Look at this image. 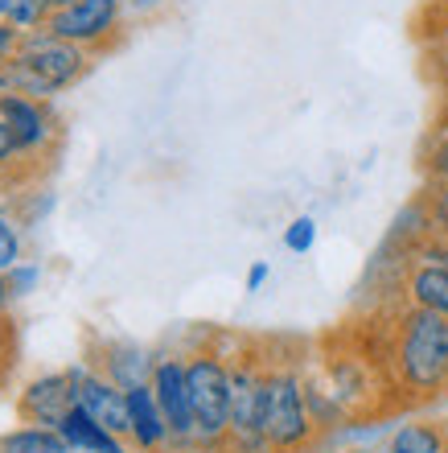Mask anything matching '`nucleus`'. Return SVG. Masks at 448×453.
Returning <instances> with one entry per match:
<instances>
[{"mask_svg":"<svg viewBox=\"0 0 448 453\" xmlns=\"http://www.w3.org/2000/svg\"><path fill=\"white\" fill-rule=\"evenodd\" d=\"M0 21L29 34V29H42L49 21V4L46 0H0Z\"/></svg>","mask_w":448,"mask_h":453,"instance_id":"6ab92c4d","label":"nucleus"},{"mask_svg":"<svg viewBox=\"0 0 448 453\" xmlns=\"http://www.w3.org/2000/svg\"><path fill=\"white\" fill-rule=\"evenodd\" d=\"M66 437L46 425H17V429L0 433V453H66Z\"/></svg>","mask_w":448,"mask_h":453,"instance_id":"dca6fc26","label":"nucleus"},{"mask_svg":"<svg viewBox=\"0 0 448 453\" xmlns=\"http://www.w3.org/2000/svg\"><path fill=\"white\" fill-rule=\"evenodd\" d=\"M420 173H424V181H448V116L424 136V149H420Z\"/></svg>","mask_w":448,"mask_h":453,"instance_id":"a211bd4d","label":"nucleus"},{"mask_svg":"<svg viewBox=\"0 0 448 453\" xmlns=\"http://www.w3.org/2000/svg\"><path fill=\"white\" fill-rule=\"evenodd\" d=\"M403 301L448 318V268H432V264L407 260V273H403Z\"/></svg>","mask_w":448,"mask_h":453,"instance_id":"ddd939ff","label":"nucleus"},{"mask_svg":"<svg viewBox=\"0 0 448 453\" xmlns=\"http://www.w3.org/2000/svg\"><path fill=\"white\" fill-rule=\"evenodd\" d=\"M87 358H91L95 371H103L107 380L132 392V388H140V383L153 380V358L140 342H132V338H91L87 346Z\"/></svg>","mask_w":448,"mask_h":453,"instance_id":"9b49d317","label":"nucleus"},{"mask_svg":"<svg viewBox=\"0 0 448 453\" xmlns=\"http://www.w3.org/2000/svg\"><path fill=\"white\" fill-rule=\"evenodd\" d=\"M231 358V433L226 453H271L263 433V375H268V346L235 342L226 346Z\"/></svg>","mask_w":448,"mask_h":453,"instance_id":"39448f33","label":"nucleus"},{"mask_svg":"<svg viewBox=\"0 0 448 453\" xmlns=\"http://www.w3.org/2000/svg\"><path fill=\"white\" fill-rule=\"evenodd\" d=\"M66 453H91V449H66Z\"/></svg>","mask_w":448,"mask_h":453,"instance_id":"2f4dec72","label":"nucleus"},{"mask_svg":"<svg viewBox=\"0 0 448 453\" xmlns=\"http://www.w3.org/2000/svg\"><path fill=\"white\" fill-rule=\"evenodd\" d=\"M124 25H128L124 0H71V4L49 12L46 29L83 46L91 58H99V54H111L124 42V34H128Z\"/></svg>","mask_w":448,"mask_h":453,"instance_id":"423d86ee","label":"nucleus"},{"mask_svg":"<svg viewBox=\"0 0 448 453\" xmlns=\"http://www.w3.org/2000/svg\"><path fill=\"white\" fill-rule=\"evenodd\" d=\"M263 433L271 453H308L317 445L321 429L308 408V371L296 355L268 350L263 375Z\"/></svg>","mask_w":448,"mask_h":453,"instance_id":"7ed1b4c3","label":"nucleus"},{"mask_svg":"<svg viewBox=\"0 0 448 453\" xmlns=\"http://www.w3.org/2000/svg\"><path fill=\"white\" fill-rule=\"evenodd\" d=\"M91 66H95V58L83 46L49 34L46 25H42V29L21 34L17 58H12V91L49 104L54 96L83 83L87 74H91Z\"/></svg>","mask_w":448,"mask_h":453,"instance_id":"20e7f679","label":"nucleus"},{"mask_svg":"<svg viewBox=\"0 0 448 453\" xmlns=\"http://www.w3.org/2000/svg\"><path fill=\"white\" fill-rule=\"evenodd\" d=\"M46 4H49V12H54V9H62V4H71V0H46Z\"/></svg>","mask_w":448,"mask_h":453,"instance_id":"7c9ffc66","label":"nucleus"},{"mask_svg":"<svg viewBox=\"0 0 448 453\" xmlns=\"http://www.w3.org/2000/svg\"><path fill=\"white\" fill-rule=\"evenodd\" d=\"M4 280H9V293H12V301L29 297V293H34V288L42 285V264H37V260H21V264H17V268H12L9 276H4Z\"/></svg>","mask_w":448,"mask_h":453,"instance_id":"bb28decb","label":"nucleus"},{"mask_svg":"<svg viewBox=\"0 0 448 453\" xmlns=\"http://www.w3.org/2000/svg\"><path fill=\"white\" fill-rule=\"evenodd\" d=\"M9 305H12V293H9V280L0 276V318L9 313Z\"/></svg>","mask_w":448,"mask_h":453,"instance_id":"c756f323","label":"nucleus"},{"mask_svg":"<svg viewBox=\"0 0 448 453\" xmlns=\"http://www.w3.org/2000/svg\"><path fill=\"white\" fill-rule=\"evenodd\" d=\"M21 173H29V178H34L37 169L29 165V161H25L21 157V149H17V141H12V128L9 124H4V116H0V190H4V181H17L21 178Z\"/></svg>","mask_w":448,"mask_h":453,"instance_id":"aec40b11","label":"nucleus"},{"mask_svg":"<svg viewBox=\"0 0 448 453\" xmlns=\"http://www.w3.org/2000/svg\"><path fill=\"white\" fill-rule=\"evenodd\" d=\"M387 383L407 404H428L448 395V318L403 301L391 313L387 358H383Z\"/></svg>","mask_w":448,"mask_h":453,"instance_id":"f257e3e1","label":"nucleus"},{"mask_svg":"<svg viewBox=\"0 0 448 453\" xmlns=\"http://www.w3.org/2000/svg\"><path fill=\"white\" fill-rule=\"evenodd\" d=\"M375 453H448V429L437 420H407Z\"/></svg>","mask_w":448,"mask_h":453,"instance_id":"2eb2a0df","label":"nucleus"},{"mask_svg":"<svg viewBox=\"0 0 448 453\" xmlns=\"http://www.w3.org/2000/svg\"><path fill=\"white\" fill-rule=\"evenodd\" d=\"M0 116L12 128V141H17V149H21V157L29 165L49 161V157L58 153L62 124L46 99H29V96L9 91V96H0Z\"/></svg>","mask_w":448,"mask_h":453,"instance_id":"6e6552de","label":"nucleus"},{"mask_svg":"<svg viewBox=\"0 0 448 453\" xmlns=\"http://www.w3.org/2000/svg\"><path fill=\"white\" fill-rule=\"evenodd\" d=\"M71 375H74V395H79V408L87 417H95L103 429H111L116 437L128 441L132 433V420H128V392L116 388L107 380L103 371H95L91 363H71Z\"/></svg>","mask_w":448,"mask_h":453,"instance_id":"9d476101","label":"nucleus"},{"mask_svg":"<svg viewBox=\"0 0 448 453\" xmlns=\"http://www.w3.org/2000/svg\"><path fill=\"white\" fill-rule=\"evenodd\" d=\"M412 264H432V268H448V235H424L420 243L407 248Z\"/></svg>","mask_w":448,"mask_h":453,"instance_id":"393cba45","label":"nucleus"},{"mask_svg":"<svg viewBox=\"0 0 448 453\" xmlns=\"http://www.w3.org/2000/svg\"><path fill=\"white\" fill-rule=\"evenodd\" d=\"M17 350H21V342H17V322H12V313H4V318H0V388L9 383L12 367H17Z\"/></svg>","mask_w":448,"mask_h":453,"instance_id":"a878e982","label":"nucleus"},{"mask_svg":"<svg viewBox=\"0 0 448 453\" xmlns=\"http://www.w3.org/2000/svg\"><path fill=\"white\" fill-rule=\"evenodd\" d=\"M268 276H271V268H268V260H255L247 268V293H260L263 285H268Z\"/></svg>","mask_w":448,"mask_h":453,"instance_id":"cd10ccee","label":"nucleus"},{"mask_svg":"<svg viewBox=\"0 0 448 453\" xmlns=\"http://www.w3.org/2000/svg\"><path fill=\"white\" fill-rule=\"evenodd\" d=\"M62 437L71 449H91V453H132V445L124 437H116L111 429H103L95 417H87L83 408H74L71 417L62 420Z\"/></svg>","mask_w":448,"mask_h":453,"instance_id":"4468645a","label":"nucleus"},{"mask_svg":"<svg viewBox=\"0 0 448 453\" xmlns=\"http://www.w3.org/2000/svg\"><path fill=\"white\" fill-rule=\"evenodd\" d=\"M313 243H317V219L313 215H296L292 223L284 226V248L292 251V256L313 251Z\"/></svg>","mask_w":448,"mask_h":453,"instance_id":"b1692460","label":"nucleus"},{"mask_svg":"<svg viewBox=\"0 0 448 453\" xmlns=\"http://www.w3.org/2000/svg\"><path fill=\"white\" fill-rule=\"evenodd\" d=\"M153 388L161 417L169 425V449L173 453H194V408H189V383H186V350L169 346L156 350L153 358Z\"/></svg>","mask_w":448,"mask_h":453,"instance_id":"0eeeda50","label":"nucleus"},{"mask_svg":"<svg viewBox=\"0 0 448 453\" xmlns=\"http://www.w3.org/2000/svg\"><path fill=\"white\" fill-rule=\"evenodd\" d=\"M420 17H428V25H420V37H432V50H440V58L448 62V0H428Z\"/></svg>","mask_w":448,"mask_h":453,"instance_id":"4be33fe9","label":"nucleus"},{"mask_svg":"<svg viewBox=\"0 0 448 453\" xmlns=\"http://www.w3.org/2000/svg\"><path fill=\"white\" fill-rule=\"evenodd\" d=\"M25 215L17 206L0 203V276H9L25 260Z\"/></svg>","mask_w":448,"mask_h":453,"instance_id":"f3484780","label":"nucleus"},{"mask_svg":"<svg viewBox=\"0 0 448 453\" xmlns=\"http://www.w3.org/2000/svg\"><path fill=\"white\" fill-rule=\"evenodd\" d=\"M128 420H132V433H128V445L136 453H161L169 449V425L161 417V404L148 383L132 388L128 392Z\"/></svg>","mask_w":448,"mask_h":453,"instance_id":"f8f14e48","label":"nucleus"},{"mask_svg":"<svg viewBox=\"0 0 448 453\" xmlns=\"http://www.w3.org/2000/svg\"><path fill=\"white\" fill-rule=\"evenodd\" d=\"M79 408V395H74V375L66 371H46V375H34L17 392V417L21 425H46V429H62V420Z\"/></svg>","mask_w":448,"mask_h":453,"instance_id":"1a4fd4ad","label":"nucleus"},{"mask_svg":"<svg viewBox=\"0 0 448 453\" xmlns=\"http://www.w3.org/2000/svg\"><path fill=\"white\" fill-rule=\"evenodd\" d=\"M186 350V383L194 408V453H226L231 433V358L223 334H198Z\"/></svg>","mask_w":448,"mask_h":453,"instance_id":"f03ea898","label":"nucleus"},{"mask_svg":"<svg viewBox=\"0 0 448 453\" xmlns=\"http://www.w3.org/2000/svg\"><path fill=\"white\" fill-rule=\"evenodd\" d=\"M428 215L432 235H448V181H424V190L415 194Z\"/></svg>","mask_w":448,"mask_h":453,"instance_id":"412c9836","label":"nucleus"},{"mask_svg":"<svg viewBox=\"0 0 448 453\" xmlns=\"http://www.w3.org/2000/svg\"><path fill=\"white\" fill-rule=\"evenodd\" d=\"M128 4V17H153V12H161L169 4V0H124Z\"/></svg>","mask_w":448,"mask_h":453,"instance_id":"c85d7f7f","label":"nucleus"},{"mask_svg":"<svg viewBox=\"0 0 448 453\" xmlns=\"http://www.w3.org/2000/svg\"><path fill=\"white\" fill-rule=\"evenodd\" d=\"M17 46H21V29L9 21H0V96L12 91V58H17Z\"/></svg>","mask_w":448,"mask_h":453,"instance_id":"5701e85b","label":"nucleus"}]
</instances>
